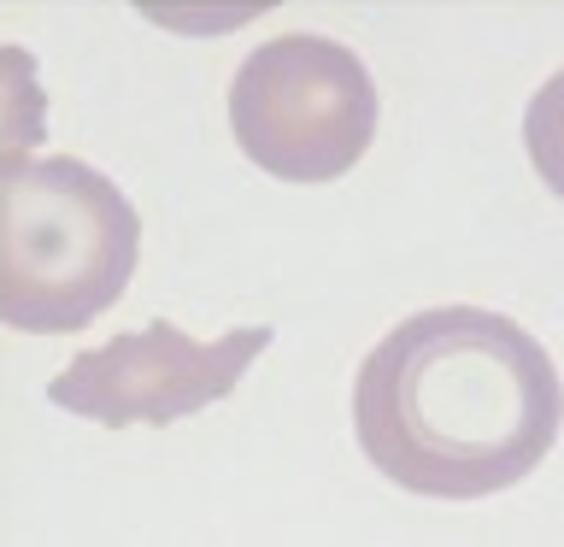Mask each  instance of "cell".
<instances>
[{"label": "cell", "mask_w": 564, "mask_h": 547, "mask_svg": "<svg viewBox=\"0 0 564 547\" xmlns=\"http://www.w3.org/2000/svg\"><path fill=\"white\" fill-rule=\"evenodd\" d=\"M359 453L423 501L518 489L564 430L558 365L518 318L430 307L400 318L352 377Z\"/></svg>", "instance_id": "cell-1"}, {"label": "cell", "mask_w": 564, "mask_h": 547, "mask_svg": "<svg viewBox=\"0 0 564 547\" xmlns=\"http://www.w3.org/2000/svg\"><path fill=\"white\" fill-rule=\"evenodd\" d=\"M141 265V212L77 153L0 165V324L70 335L112 312Z\"/></svg>", "instance_id": "cell-2"}, {"label": "cell", "mask_w": 564, "mask_h": 547, "mask_svg": "<svg viewBox=\"0 0 564 547\" xmlns=\"http://www.w3.org/2000/svg\"><path fill=\"white\" fill-rule=\"evenodd\" d=\"M382 95L370 65L335 35L282 30L229 77V136L276 183H335L370 153Z\"/></svg>", "instance_id": "cell-3"}, {"label": "cell", "mask_w": 564, "mask_h": 547, "mask_svg": "<svg viewBox=\"0 0 564 547\" xmlns=\"http://www.w3.org/2000/svg\"><path fill=\"white\" fill-rule=\"evenodd\" d=\"M271 342V324H247L200 342V335L176 330L171 318H153L141 330L112 335L106 347L77 353L47 383V400L70 418L100 423V430H135V423L165 430V423L194 418L224 395H236V383L264 360Z\"/></svg>", "instance_id": "cell-4"}, {"label": "cell", "mask_w": 564, "mask_h": 547, "mask_svg": "<svg viewBox=\"0 0 564 547\" xmlns=\"http://www.w3.org/2000/svg\"><path fill=\"white\" fill-rule=\"evenodd\" d=\"M47 141V88L35 53L7 42L0 47V165H18Z\"/></svg>", "instance_id": "cell-5"}, {"label": "cell", "mask_w": 564, "mask_h": 547, "mask_svg": "<svg viewBox=\"0 0 564 547\" xmlns=\"http://www.w3.org/2000/svg\"><path fill=\"white\" fill-rule=\"evenodd\" d=\"M276 0H135V18L171 35H229L271 12Z\"/></svg>", "instance_id": "cell-6"}, {"label": "cell", "mask_w": 564, "mask_h": 547, "mask_svg": "<svg viewBox=\"0 0 564 547\" xmlns=\"http://www.w3.org/2000/svg\"><path fill=\"white\" fill-rule=\"evenodd\" d=\"M523 153L553 201H564V65L523 106Z\"/></svg>", "instance_id": "cell-7"}]
</instances>
